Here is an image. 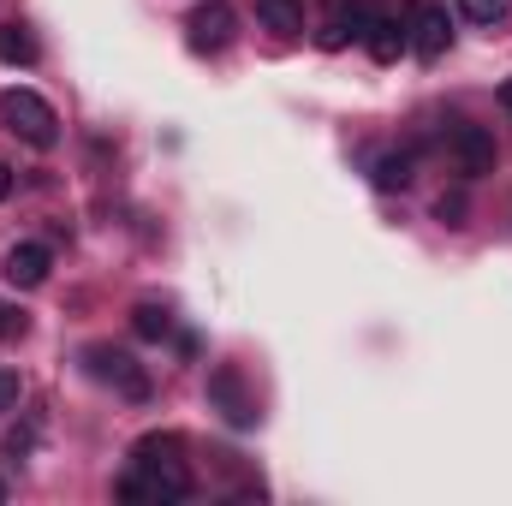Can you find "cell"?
<instances>
[{"instance_id":"3957f363","label":"cell","mask_w":512,"mask_h":506,"mask_svg":"<svg viewBox=\"0 0 512 506\" xmlns=\"http://www.w3.org/2000/svg\"><path fill=\"white\" fill-rule=\"evenodd\" d=\"M405 42H411L417 60H441L447 42H453L447 6H441V0H411V6H405Z\"/></svg>"},{"instance_id":"7a4b0ae2","label":"cell","mask_w":512,"mask_h":506,"mask_svg":"<svg viewBox=\"0 0 512 506\" xmlns=\"http://www.w3.org/2000/svg\"><path fill=\"white\" fill-rule=\"evenodd\" d=\"M185 495H191L185 459L179 465H131L120 477V501H185Z\"/></svg>"},{"instance_id":"e0dca14e","label":"cell","mask_w":512,"mask_h":506,"mask_svg":"<svg viewBox=\"0 0 512 506\" xmlns=\"http://www.w3.org/2000/svg\"><path fill=\"white\" fill-rule=\"evenodd\" d=\"M435 221H447V227H465V197L453 191V197H441L435 203Z\"/></svg>"},{"instance_id":"8992f818","label":"cell","mask_w":512,"mask_h":506,"mask_svg":"<svg viewBox=\"0 0 512 506\" xmlns=\"http://www.w3.org/2000/svg\"><path fill=\"white\" fill-rule=\"evenodd\" d=\"M364 48H370V60H382L393 66L411 42H405V18L393 12V6H370V24H364Z\"/></svg>"},{"instance_id":"ac0fdd59","label":"cell","mask_w":512,"mask_h":506,"mask_svg":"<svg viewBox=\"0 0 512 506\" xmlns=\"http://www.w3.org/2000/svg\"><path fill=\"white\" fill-rule=\"evenodd\" d=\"M24 334V310L18 304H0V340H18Z\"/></svg>"},{"instance_id":"5bb4252c","label":"cell","mask_w":512,"mask_h":506,"mask_svg":"<svg viewBox=\"0 0 512 506\" xmlns=\"http://www.w3.org/2000/svg\"><path fill=\"white\" fill-rule=\"evenodd\" d=\"M256 12H262V24L280 30V36H298V30H304V0H256Z\"/></svg>"},{"instance_id":"2e32d148","label":"cell","mask_w":512,"mask_h":506,"mask_svg":"<svg viewBox=\"0 0 512 506\" xmlns=\"http://www.w3.org/2000/svg\"><path fill=\"white\" fill-rule=\"evenodd\" d=\"M459 12H465L471 24H501L512 12V0H459Z\"/></svg>"},{"instance_id":"9a60e30c","label":"cell","mask_w":512,"mask_h":506,"mask_svg":"<svg viewBox=\"0 0 512 506\" xmlns=\"http://www.w3.org/2000/svg\"><path fill=\"white\" fill-rule=\"evenodd\" d=\"M131 334L137 340H167L173 334V310L167 304H137L131 310Z\"/></svg>"},{"instance_id":"4fadbf2b","label":"cell","mask_w":512,"mask_h":506,"mask_svg":"<svg viewBox=\"0 0 512 506\" xmlns=\"http://www.w3.org/2000/svg\"><path fill=\"white\" fill-rule=\"evenodd\" d=\"M0 66H36V36H30V24H0Z\"/></svg>"},{"instance_id":"ffe728a7","label":"cell","mask_w":512,"mask_h":506,"mask_svg":"<svg viewBox=\"0 0 512 506\" xmlns=\"http://www.w3.org/2000/svg\"><path fill=\"white\" fill-rule=\"evenodd\" d=\"M6 197H12V167L0 161V203H6Z\"/></svg>"},{"instance_id":"9c48e42d","label":"cell","mask_w":512,"mask_h":506,"mask_svg":"<svg viewBox=\"0 0 512 506\" xmlns=\"http://www.w3.org/2000/svg\"><path fill=\"white\" fill-rule=\"evenodd\" d=\"M364 24H370V0H328L322 48H346L352 36H364Z\"/></svg>"},{"instance_id":"5b68a950","label":"cell","mask_w":512,"mask_h":506,"mask_svg":"<svg viewBox=\"0 0 512 506\" xmlns=\"http://www.w3.org/2000/svg\"><path fill=\"white\" fill-rule=\"evenodd\" d=\"M185 30H191V48H197V54H221V48L239 36V12H233L227 0H203Z\"/></svg>"},{"instance_id":"30bf717a","label":"cell","mask_w":512,"mask_h":506,"mask_svg":"<svg viewBox=\"0 0 512 506\" xmlns=\"http://www.w3.org/2000/svg\"><path fill=\"white\" fill-rule=\"evenodd\" d=\"M48 268H54L48 245H12V251H6V280H12L18 292L42 286V280H48Z\"/></svg>"},{"instance_id":"ba28073f","label":"cell","mask_w":512,"mask_h":506,"mask_svg":"<svg viewBox=\"0 0 512 506\" xmlns=\"http://www.w3.org/2000/svg\"><path fill=\"white\" fill-rule=\"evenodd\" d=\"M209 399L221 405V417H227L233 429H251V423H256V399L245 393V381H239V370H227V364H221V370L209 376Z\"/></svg>"},{"instance_id":"8fae6325","label":"cell","mask_w":512,"mask_h":506,"mask_svg":"<svg viewBox=\"0 0 512 506\" xmlns=\"http://www.w3.org/2000/svg\"><path fill=\"white\" fill-rule=\"evenodd\" d=\"M411 173H417V161H411L405 149H387V155H376V167H370L376 191H405V185H411Z\"/></svg>"},{"instance_id":"52a82bcc","label":"cell","mask_w":512,"mask_h":506,"mask_svg":"<svg viewBox=\"0 0 512 506\" xmlns=\"http://www.w3.org/2000/svg\"><path fill=\"white\" fill-rule=\"evenodd\" d=\"M447 149H453V161H459L471 179L495 173V155H501V149H495V137H489L483 126H453V131H447Z\"/></svg>"},{"instance_id":"6da1fadb","label":"cell","mask_w":512,"mask_h":506,"mask_svg":"<svg viewBox=\"0 0 512 506\" xmlns=\"http://www.w3.org/2000/svg\"><path fill=\"white\" fill-rule=\"evenodd\" d=\"M0 126L18 143H30V149H54L60 143V120H54V108L36 90H6L0 96Z\"/></svg>"},{"instance_id":"7402d4cb","label":"cell","mask_w":512,"mask_h":506,"mask_svg":"<svg viewBox=\"0 0 512 506\" xmlns=\"http://www.w3.org/2000/svg\"><path fill=\"white\" fill-rule=\"evenodd\" d=\"M0 501H6V483H0Z\"/></svg>"},{"instance_id":"7c38bea8","label":"cell","mask_w":512,"mask_h":506,"mask_svg":"<svg viewBox=\"0 0 512 506\" xmlns=\"http://www.w3.org/2000/svg\"><path fill=\"white\" fill-rule=\"evenodd\" d=\"M179 453H185V441L167 429V435H143L131 447V465H179Z\"/></svg>"},{"instance_id":"d6986e66","label":"cell","mask_w":512,"mask_h":506,"mask_svg":"<svg viewBox=\"0 0 512 506\" xmlns=\"http://www.w3.org/2000/svg\"><path fill=\"white\" fill-rule=\"evenodd\" d=\"M18 405V370H0V411Z\"/></svg>"},{"instance_id":"277c9868","label":"cell","mask_w":512,"mask_h":506,"mask_svg":"<svg viewBox=\"0 0 512 506\" xmlns=\"http://www.w3.org/2000/svg\"><path fill=\"white\" fill-rule=\"evenodd\" d=\"M84 370H90L96 381H108L114 393H126V399H149V376H143V364H137L131 352L90 346V352H84Z\"/></svg>"},{"instance_id":"44dd1931","label":"cell","mask_w":512,"mask_h":506,"mask_svg":"<svg viewBox=\"0 0 512 506\" xmlns=\"http://www.w3.org/2000/svg\"><path fill=\"white\" fill-rule=\"evenodd\" d=\"M501 108H507V120H512V84H501Z\"/></svg>"}]
</instances>
